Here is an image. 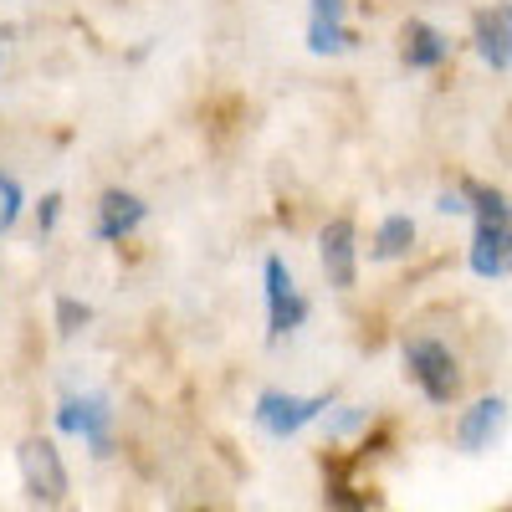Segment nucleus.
I'll return each instance as SVG.
<instances>
[{
  "mask_svg": "<svg viewBox=\"0 0 512 512\" xmlns=\"http://www.w3.org/2000/svg\"><path fill=\"white\" fill-rule=\"evenodd\" d=\"M405 374L420 384V395L431 405H451L461 395V364L441 338H410L405 344Z\"/></svg>",
  "mask_w": 512,
  "mask_h": 512,
  "instance_id": "1",
  "label": "nucleus"
},
{
  "mask_svg": "<svg viewBox=\"0 0 512 512\" xmlns=\"http://www.w3.org/2000/svg\"><path fill=\"white\" fill-rule=\"evenodd\" d=\"M262 287H267V338L272 344H282V338H292L297 328L308 323V297L297 292L292 282V267L282 262V256H267L262 262Z\"/></svg>",
  "mask_w": 512,
  "mask_h": 512,
  "instance_id": "2",
  "label": "nucleus"
},
{
  "mask_svg": "<svg viewBox=\"0 0 512 512\" xmlns=\"http://www.w3.org/2000/svg\"><path fill=\"white\" fill-rule=\"evenodd\" d=\"M323 410H328V395H287V390H262V395H256L251 420L262 425L267 436L292 441V436H303L313 420H323Z\"/></svg>",
  "mask_w": 512,
  "mask_h": 512,
  "instance_id": "3",
  "label": "nucleus"
},
{
  "mask_svg": "<svg viewBox=\"0 0 512 512\" xmlns=\"http://www.w3.org/2000/svg\"><path fill=\"white\" fill-rule=\"evenodd\" d=\"M16 461H21V482H26V497L31 502L57 507L67 497V466H62V451L52 441H41V436L21 441Z\"/></svg>",
  "mask_w": 512,
  "mask_h": 512,
  "instance_id": "4",
  "label": "nucleus"
},
{
  "mask_svg": "<svg viewBox=\"0 0 512 512\" xmlns=\"http://www.w3.org/2000/svg\"><path fill=\"white\" fill-rule=\"evenodd\" d=\"M57 431L88 441L93 456H108L113 451V405H108V395H67L57 405Z\"/></svg>",
  "mask_w": 512,
  "mask_h": 512,
  "instance_id": "5",
  "label": "nucleus"
},
{
  "mask_svg": "<svg viewBox=\"0 0 512 512\" xmlns=\"http://www.w3.org/2000/svg\"><path fill=\"white\" fill-rule=\"evenodd\" d=\"M318 262H323L328 287H338V292H349L359 282V226L349 216H333L318 231Z\"/></svg>",
  "mask_w": 512,
  "mask_h": 512,
  "instance_id": "6",
  "label": "nucleus"
},
{
  "mask_svg": "<svg viewBox=\"0 0 512 512\" xmlns=\"http://www.w3.org/2000/svg\"><path fill=\"white\" fill-rule=\"evenodd\" d=\"M472 221H477V236H472L466 262H472L482 282H502L512 267V221H492V216H472Z\"/></svg>",
  "mask_w": 512,
  "mask_h": 512,
  "instance_id": "7",
  "label": "nucleus"
},
{
  "mask_svg": "<svg viewBox=\"0 0 512 512\" xmlns=\"http://www.w3.org/2000/svg\"><path fill=\"white\" fill-rule=\"evenodd\" d=\"M144 221H149V205H144L134 190H103V195H98L93 241H103V246H118V241H128V236H134Z\"/></svg>",
  "mask_w": 512,
  "mask_h": 512,
  "instance_id": "8",
  "label": "nucleus"
},
{
  "mask_svg": "<svg viewBox=\"0 0 512 512\" xmlns=\"http://www.w3.org/2000/svg\"><path fill=\"white\" fill-rule=\"evenodd\" d=\"M472 41H477V57H482L497 77H507V72H512V6H487V11H477Z\"/></svg>",
  "mask_w": 512,
  "mask_h": 512,
  "instance_id": "9",
  "label": "nucleus"
},
{
  "mask_svg": "<svg viewBox=\"0 0 512 512\" xmlns=\"http://www.w3.org/2000/svg\"><path fill=\"white\" fill-rule=\"evenodd\" d=\"M400 62L410 72L446 67L451 62V36L441 26H431V21H405V31H400Z\"/></svg>",
  "mask_w": 512,
  "mask_h": 512,
  "instance_id": "10",
  "label": "nucleus"
},
{
  "mask_svg": "<svg viewBox=\"0 0 512 512\" xmlns=\"http://www.w3.org/2000/svg\"><path fill=\"white\" fill-rule=\"evenodd\" d=\"M502 420H507V400L502 395H487V400H477L472 410H461V420H456V441H461V451H487L492 446V436L502 431Z\"/></svg>",
  "mask_w": 512,
  "mask_h": 512,
  "instance_id": "11",
  "label": "nucleus"
},
{
  "mask_svg": "<svg viewBox=\"0 0 512 512\" xmlns=\"http://www.w3.org/2000/svg\"><path fill=\"white\" fill-rule=\"evenodd\" d=\"M410 246H415V221L395 210V216H384V221H379L369 256H374V262H400V256H410Z\"/></svg>",
  "mask_w": 512,
  "mask_h": 512,
  "instance_id": "12",
  "label": "nucleus"
},
{
  "mask_svg": "<svg viewBox=\"0 0 512 512\" xmlns=\"http://www.w3.org/2000/svg\"><path fill=\"white\" fill-rule=\"evenodd\" d=\"M359 47V36L344 21H308V52L313 57H344Z\"/></svg>",
  "mask_w": 512,
  "mask_h": 512,
  "instance_id": "13",
  "label": "nucleus"
},
{
  "mask_svg": "<svg viewBox=\"0 0 512 512\" xmlns=\"http://www.w3.org/2000/svg\"><path fill=\"white\" fill-rule=\"evenodd\" d=\"M21 210H26V190H21V180L11 175V169H0V236H11V231H16Z\"/></svg>",
  "mask_w": 512,
  "mask_h": 512,
  "instance_id": "14",
  "label": "nucleus"
},
{
  "mask_svg": "<svg viewBox=\"0 0 512 512\" xmlns=\"http://www.w3.org/2000/svg\"><path fill=\"white\" fill-rule=\"evenodd\" d=\"M88 323H93V308L62 292V297H57V333H62V338H72V333H82Z\"/></svg>",
  "mask_w": 512,
  "mask_h": 512,
  "instance_id": "15",
  "label": "nucleus"
},
{
  "mask_svg": "<svg viewBox=\"0 0 512 512\" xmlns=\"http://www.w3.org/2000/svg\"><path fill=\"white\" fill-rule=\"evenodd\" d=\"M359 425H369V410L364 405H344L338 415H328V436H354Z\"/></svg>",
  "mask_w": 512,
  "mask_h": 512,
  "instance_id": "16",
  "label": "nucleus"
},
{
  "mask_svg": "<svg viewBox=\"0 0 512 512\" xmlns=\"http://www.w3.org/2000/svg\"><path fill=\"white\" fill-rule=\"evenodd\" d=\"M57 216H62V195H41V205H36V231L52 236V231H57Z\"/></svg>",
  "mask_w": 512,
  "mask_h": 512,
  "instance_id": "17",
  "label": "nucleus"
},
{
  "mask_svg": "<svg viewBox=\"0 0 512 512\" xmlns=\"http://www.w3.org/2000/svg\"><path fill=\"white\" fill-rule=\"evenodd\" d=\"M349 0H313V21H344Z\"/></svg>",
  "mask_w": 512,
  "mask_h": 512,
  "instance_id": "18",
  "label": "nucleus"
},
{
  "mask_svg": "<svg viewBox=\"0 0 512 512\" xmlns=\"http://www.w3.org/2000/svg\"><path fill=\"white\" fill-rule=\"evenodd\" d=\"M436 210H441V216H466V200H461V190H446V195L436 200Z\"/></svg>",
  "mask_w": 512,
  "mask_h": 512,
  "instance_id": "19",
  "label": "nucleus"
},
{
  "mask_svg": "<svg viewBox=\"0 0 512 512\" xmlns=\"http://www.w3.org/2000/svg\"><path fill=\"white\" fill-rule=\"evenodd\" d=\"M16 36V26H0V47H6V41Z\"/></svg>",
  "mask_w": 512,
  "mask_h": 512,
  "instance_id": "20",
  "label": "nucleus"
}]
</instances>
